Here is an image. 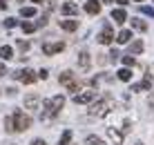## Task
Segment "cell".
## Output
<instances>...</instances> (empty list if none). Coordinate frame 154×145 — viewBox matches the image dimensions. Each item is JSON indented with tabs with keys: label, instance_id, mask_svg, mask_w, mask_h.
I'll return each instance as SVG.
<instances>
[{
	"label": "cell",
	"instance_id": "obj_1",
	"mask_svg": "<svg viewBox=\"0 0 154 145\" xmlns=\"http://www.w3.org/2000/svg\"><path fill=\"white\" fill-rule=\"evenodd\" d=\"M63 105H65V96H60V94L54 96V98H49V100H45V114H42V121L54 119L58 112L63 110Z\"/></svg>",
	"mask_w": 154,
	"mask_h": 145
},
{
	"label": "cell",
	"instance_id": "obj_2",
	"mask_svg": "<svg viewBox=\"0 0 154 145\" xmlns=\"http://www.w3.org/2000/svg\"><path fill=\"white\" fill-rule=\"evenodd\" d=\"M11 123H14V130L25 132V130H27V127L31 125V116H27L25 112H20V110H16V112H14V116H11Z\"/></svg>",
	"mask_w": 154,
	"mask_h": 145
},
{
	"label": "cell",
	"instance_id": "obj_3",
	"mask_svg": "<svg viewBox=\"0 0 154 145\" xmlns=\"http://www.w3.org/2000/svg\"><path fill=\"white\" fill-rule=\"evenodd\" d=\"M112 107H114V100H112V98H107V100H100V103H96L89 112H92L94 116H105L109 110H112Z\"/></svg>",
	"mask_w": 154,
	"mask_h": 145
},
{
	"label": "cell",
	"instance_id": "obj_4",
	"mask_svg": "<svg viewBox=\"0 0 154 145\" xmlns=\"http://www.w3.org/2000/svg\"><path fill=\"white\" fill-rule=\"evenodd\" d=\"M94 98H96V92H94V89H87V92L74 96V103H78V105H87V103H92Z\"/></svg>",
	"mask_w": 154,
	"mask_h": 145
},
{
	"label": "cell",
	"instance_id": "obj_5",
	"mask_svg": "<svg viewBox=\"0 0 154 145\" xmlns=\"http://www.w3.org/2000/svg\"><path fill=\"white\" fill-rule=\"evenodd\" d=\"M112 40H114V31H112V27H109V25H105L103 29H100V34H98V42L109 45Z\"/></svg>",
	"mask_w": 154,
	"mask_h": 145
},
{
	"label": "cell",
	"instance_id": "obj_6",
	"mask_svg": "<svg viewBox=\"0 0 154 145\" xmlns=\"http://www.w3.org/2000/svg\"><path fill=\"white\" fill-rule=\"evenodd\" d=\"M152 85H154V78L150 76V74H145L143 83H136V85H132V92H143V89H150Z\"/></svg>",
	"mask_w": 154,
	"mask_h": 145
},
{
	"label": "cell",
	"instance_id": "obj_7",
	"mask_svg": "<svg viewBox=\"0 0 154 145\" xmlns=\"http://www.w3.org/2000/svg\"><path fill=\"white\" fill-rule=\"evenodd\" d=\"M63 49H65V42H54V45H45V47H42V51H45L47 56L58 54V51H63Z\"/></svg>",
	"mask_w": 154,
	"mask_h": 145
},
{
	"label": "cell",
	"instance_id": "obj_8",
	"mask_svg": "<svg viewBox=\"0 0 154 145\" xmlns=\"http://www.w3.org/2000/svg\"><path fill=\"white\" fill-rule=\"evenodd\" d=\"M85 11L92 14V16H96L100 11V2H98V0H87V2H85Z\"/></svg>",
	"mask_w": 154,
	"mask_h": 145
},
{
	"label": "cell",
	"instance_id": "obj_9",
	"mask_svg": "<svg viewBox=\"0 0 154 145\" xmlns=\"http://www.w3.org/2000/svg\"><path fill=\"white\" fill-rule=\"evenodd\" d=\"M18 80H23L25 85H31V83H34V80H36V74L31 72V69H25V72H20Z\"/></svg>",
	"mask_w": 154,
	"mask_h": 145
},
{
	"label": "cell",
	"instance_id": "obj_10",
	"mask_svg": "<svg viewBox=\"0 0 154 145\" xmlns=\"http://www.w3.org/2000/svg\"><path fill=\"white\" fill-rule=\"evenodd\" d=\"M116 40H119V45H127V42L132 40V31L130 29H121L119 36H116Z\"/></svg>",
	"mask_w": 154,
	"mask_h": 145
},
{
	"label": "cell",
	"instance_id": "obj_11",
	"mask_svg": "<svg viewBox=\"0 0 154 145\" xmlns=\"http://www.w3.org/2000/svg\"><path fill=\"white\" fill-rule=\"evenodd\" d=\"M112 18H114L119 25H123L125 20H127V14H125V9H114V11H112Z\"/></svg>",
	"mask_w": 154,
	"mask_h": 145
},
{
	"label": "cell",
	"instance_id": "obj_12",
	"mask_svg": "<svg viewBox=\"0 0 154 145\" xmlns=\"http://www.w3.org/2000/svg\"><path fill=\"white\" fill-rule=\"evenodd\" d=\"M107 134H109V138H112V141H114L116 145H121V143H123V134H121V132H116L114 127H107Z\"/></svg>",
	"mask_w": 154,
	"mask_h": 145
},
{
	"label": "cell",
	"instance_id": "obj_13",
	"mask_svg": "<svg viewBox=\"0 0 154 145\" xmlns=\"http://www.w3.org/2000/svg\"><path fill=\"white\" fill-rule=\"evenodd\" d=\"M0 58H2V60H9V58H14V49H11L9 45L0 47Z\"/></svg>",
	"mask_w": 154,
	"mask_h": 145
},
{
	"label": "cell",
	"instance_id": "obj_14",
	"mask_svg": "<svg viewBox=\"0 0 154 145\" xmlns=\"http://www.w3.org/2000/svg\"><path fill=\"white\" fill-rule=\"evenodd\" d=\"M60 27H63V29H67V31H76L78 29V23H76V20H60Z\"/></svg>",
	"mask_w": 154,
	"mask_h": 145
},
{
	"label": "cell",
	"instance_id": "obj_15",
	"mask_svg": "<svg viewBox=\"0 0 154 145\" xmlns=\"http://www.w3.org/2000/svg\"><path fill=\"white\" fill-rule=\"evenodd\" d=\"M63 14H65V16H74V14H78V7L72 5V2H65V5H63Z\"/></svg>",
	"mask_w": 154,
	"mask_h": 145
},
{
	"label": "cell",
	"instance_id": "obj_16",
	"mask_svg": "<svg viewBox=\"0 0 154 145\" xmlns=\"http://www.w3.org/2000/svg\"><path fill=\"white\" fill-rule=\"evenodd\" d=\"M78 65H81L83 69L89 67V54H87V51H81V54H78Z\"/></svg>",
	"mask_w": 154,
	"mask_h": 145
},
{
	"label": "cell",
	"instance_id": "obj_17",
	"mask_svg": "<svg viewBox=\"0 0 154 145\" xmlns=\"http://www.w3.org/2000/svg\"><path fill=\"white\" fill-rule=\"evenodd\" d=\"M116 78H119V80H123V83H127V80H130L132 78V72H130V69H119V74H116Z\"/></svg>",
	"mask_w": 154,
	"mask_h": 145
},
{
	"label": "cell",
	"instance_id": "obj_18",
	"mask_svg": "<svg viewBox=\"0 0 154 145\" xmlns=\"http://www.w3.org/2000/svg\"><path fill=\"white\" fill-rule=\"evenodd\" d=\"M141 51H143V42L141 40H134L130 45V54H141Z\"/></svg>",
	"mask_w": 154,
	"mask_h": 145
},
{
	"label": "cell",
	"instance_id": "obj_19",
	"mask_svg": "<svg viewBox=\"0 0 154 145\" xmlns=\"http://www.w3.org/2000/svg\"><path fill=\"white\" fill-rule=\"evenodd\" d=\"M85 145H105V141L98 138V136H87L85 138Z\"/></svg>",
	"mask_w": 154,
	"mask_h": 145
},
{
	"label": "cell",
	"instance_id": "obj_20",
	"mask_svg": "<svg viewBox=\"0 0 154 145\" xmlns=\"http://www.w3.org/2000/svg\"><path fill=\"white\" fill-rule=\"evenodd\" d=\"M69 141H72V132L65 130V132H63V136H60V141H58V145H69Z\"/></svg>",
	"mask_w": 154,
	"mask_h": 145
},
{
	"label": "cell",
	"instance_id": "obj_21",
	"mask_svg": "<svg viewBox=\"0 0 154 145\" xmlns=\"http://www.w3.org/2000/svg\"><path fill=\"white\" fill-rule=\"evenodd\" d=\"M25 105H27L29 110H34V107L38 105V96H27V98H25Z\"/></svg>",
	"mask_w": 154,
	"mask_h": 145
},
{
	"label": "cell",
	"instance_id": "obj_22",
	"mask_svg": "<svg viewBox=\"0 0 154 145\" xmlns=\"http://www.w3.org/2000/svg\"><path fill=\"white\" fill-rule=\"evenodd\" d=\"M132 27H134V29H139V31H145V29H147V25L143 23V20H139V18L132 20Z\"/></svg>",
	"mask_w": 154,
	"mask_h": 145
},
{
	"label": "cell",
	"instance_id": "obj_23",
	"mask_svg": "<svg viewBox=\"0 0 154 145\" xmlns=\"http://www.w3.org/2000/svg\"><path fill=\"white\" fill-rule=\"evenodd\" d=\"M20 16L31 18V16H36V9H34V7H23V9H20Z\"/></svg>",
	"mask_w": 154,
	"mask_h": 145
},
{
	"label": "cell",
	"instance_id": "obj_24",
	"mask_svg": "<svg viewBox=\"0 0 154 145\" xmlns=\"http://www.w3.org/2000/svg\"><path fill=\"white\" fill-rule=\"evenodd\" d=\"M34 29H36V25H34V23H23V31H25V34H31Z\"/></svg>",
	"mask_w": 154,
	"mask_h": 145
},
{
	"label": "cell",
	"instance_id": "obj_25",
	"mask_svg": "<svg viewBox=\"0 0 154 145\" xmlns=\"http://www.w3.org/2000/svg\"><path fill=\"white\" fill-rule=\"evenodd\" d=\"M69 80H72V72H65V74H60V83H63V85H67Z\"/></svg>",
	"mask_w": 154,
	"mask_h": 145
},
{
	"label": "cell",
	"instance_id": "obj_26",
	"mask_svg": "<svg viewBox=\"0 0 154 145\" xmlns=\"http://www.w3.org/2000/svg\"><path fill=\"white\" fill-rule=\"evenodd\" d=\"M123 63H125V67H134V63H136V60H134V56H125V58H123Z\"/></svg>",
	"mask_w": 154,
	"mask_h": 145
},
{
	"label": "cell",
	"instance_id": "obj_27",
	"mask_svg": "<svg viewBox=\"0 0 154 145\" xmlns=\"http://www.w3.org/2000/svg\"><path fill=\"white\" fill-rule=\"evenodd\" d=\"M141 11L145 14V16H154V9L152 7H141Z\"/></svg>",
	"mask_w": 154,
	"mask_h": 145
},
{
	"label": "cell",
	"instance_id": "obj_28",
	"mask_svg": "<svg viewBox=\"0 0 154 145\" xmlns=\"http://www.w3.org/2000/svg\"><path fill=\"white\" fill-rule=\"evenodd\" d=\"M109 60H119V51H116V49H112V51H109Z\"/></svg>",
	"mask_w": 154,
	"mask_h": 145
},
{
	"label": "cell",
	"instance_id": "obj_29",
	"mask_svg": "<svg viewBox=\"0 0 154 145\" xmlns=\"http://www.w3.org/2000/svg\"><path fill=\"white\" fill-rule=\"evenodd\" d=\"M14 25H16V20H14V18H7V20H5V27H9V29H11Z\"/></svg>",
	"mask_w": 154,
	"mask_h": 145
},
{
	"label": "cell",
	"instance_id": "obj_30",
	"mask_svg": "<svg viewBox=\"0 0 154 145\" xmlns=\"http://www.w3.org/2000/svg\"><path fill=\"white\" fill-rule=\"evenodd\" d=\"M31 145H47V143L42 141V138H36V141H31Z\"/></svg>",
	"mask_w": 154,
	"mask_h": 145
},
{
	"label": "cell",
	"instance_id": "obj_31",
	"mask_svg": "<svg viewBox=\"0 0 154 145\" xmlns=\"http://www.w3.org/2000/svg\"><path fill=\"white\" fill-rule=\"evenodd\" d=\"M147 103H150V107H152V110H154V94L150 96V100H147Z\"/></svg>",
	"mask_w": 154,
	"mask_h": 145
},
{
	"label": "cell",
	"instance_id": "obj_32",
	"mask_svg": "<svg viewBox=\"0 0 154 145\" xmlns=\"http://www.w3.org/2000/svg\"><path fill=\"white\" fill-rule=\"evenodd\" d=\"M116 2H119V5H121V7H125V5H127V2H130V0H116Z\"/></svg>",
	"mask_w": 154,
	"mask_h": 145
},
{
	"label": "cell",
	"instance_id": "obj_33",
	"mask_svg": "<svg viewBox=\"0 0 154 145\" xmlns=\"http://www.w3.org/2000/svg\"><path fill=\"white\" fill-rule=\"evenodd\" d=\"M5 74H7V69H5L2 65H0V78H2V76H5Z\"/></svg>",
	"mask_w": 154,
	"mask_h": 145
},
{
	"label": "cell",
	"instance_id": "obj_34",
	"mask_svg": "<svg viewBox=\"0 0 154 145\" xmlns=\"http://www.w3.org/2000/svg\"><path fill=\"white\" fill-rule=\"evenodd\" d=\"M34 2H40V0H34Z\"/></svg>",
	"mask_w": 154,
	"mask_h": 145
},
{
	"label": "cell",
	"instance_id": "obj_35",
	"mask_svg": "<svg viewBox=\"0 0 154 145\" xmlns=\"http://www.w3.org/2000/svg\"><path fill=\"white\" fill-rule=\"evenodd\" d=\"M136 2H143V0H136Z\"/></svg>",
	"mask_w": 154,
	"mask_h": 145
},
{
	"label": "cell",
	"instance_id": "obj_36",
	"mask_svg": "<svg viewBox=\"0 0 154 145\" xmlns=\"http://www.w3.org/2000/svg\"><path fill=\"white\" fill-rule=\"evenodd\" d=\"M136 145H143V143H136Z\"/></svg>",
	"mask_w": 154,
	"mask_h": 145
},
{
	"label": "cell",
	"instance_id": "obj_37",
	"mask_svg": "<svg viewBox=\"0 0 154 145\" xmlns=\"http://www.w3.org/2000/svg\"><path fill=\"white\" fill-rule=\"evenodd\" d=\"M105 2H109V0H105Z\"/></svg>",
	"mask_w": 154,
	"mask_h": 145
}]
</instances>
